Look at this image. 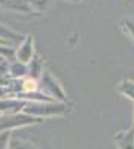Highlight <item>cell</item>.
Wrapping results in <instances>:
<instances>
[{
	"label": "cell",
	"mask_w": 134,
	"mask_h": 149,
	"mask_svg": "<svg viewBox=\"0 0 134 149\" xmlns=\"http://www.w3.org/2000/svg\"><path fill=\"white\" fill-rule=\"evenodd\" d=\"M8 97H12V93L9 91L8 86L0 84V100H2V98H8Z\"/></svg>",
	"instance_id": "2e32d148"
},
{
	"label": "cell",
	"mask_w": 134,
	"mask_h": 149,
	"mask_svg": "<svg viewBox=\"0 0 134 149\" xmlns=\"http://www.w3.org/2000/svg\"><path fill=\"white\" fill-rule=\"evenodd\" d=\"M0 37L5 40H9V42H15V40H22L24 37H21L18 33H15L14 30H10L9 27H5L3 24H0Z\"/></svg>",
	"instance_id": "30bf717a"
},
{
	"label": "cell",
	"mask_w": 134,
	"mask_h": 149,
	"mask_svg": "<svg viewBox=\"0 0 134 149\" xmlns=\"http://www.w3.org/2000/svg\"><path fill=\"white\" fill-rule=\"evenodd\" d=\"M9 74L15 79H19V78H24L28 74V66L21 63V61H14L12 64H9Z\"/></svg>",
	"instance_id": "9c48e42d"
},
{
	"label": "cell",
	"mask_w": 134,
	"mask_h": 149,
	"mask_svg": "<svg viewBox=\"0 0 134 149\" xmlns=\"http://www.w3.org/2000/svg\"><path fill=\"white\" fill-rule=\"evenodd\" d=\"M34 42H33V37L31 36H26L24 39L19 42L18 49H15V60L21 61L24 64H28L30 61L34 57Z\"/></svg>",
	"instance_id": "277c9868"
},
{
	"label": "cell",
	"mask_w": 134,
	"mask_h": 149,
	"mask_svg": "<svg viewBox=\"0 0 134 149\" xmlns=\"http://www.w3.org/2000/svg\"><path fill=\"white\" fill-rule=\"evenodd\" d=\"M40 88H42V93L46 94L48 97L54 98V100H58V102H64L66 100V95H64V91L54 78L51 73H42V82H40Z\"/></svg>",
	"instance_id": "3957f363"
},
{
	"label": "cell",
	"mask_w": 134,
	"mask_h": 149,
	"mask_svg": "<svg viewBox=\"0 0 134 149\" xmlns=\"http://www.w3.org/2000/svg\"><path fill=\"white\" fill-rule=\"evenodd\" d=\"M0 60H3V58H0Z\"/></svg>",
	"instance_id": "ac0fdd59"
},
{
	"label": "cell",
	"mask_w": 134,
	"mask_h": 149,
	"mask_svg": "<svg viewBox=\"0 0 134 149\" xmlns=\"http://www.w3.org/2000/svg\"><path fill=\"white\" fill-rule=\"evenodd\" d=\"M134 103V102H133ZM133 128H134V113H133Z\"/></svg>",
	"instance_id": "e0dca14e"
},
{
	"label": "cell",
	"mask_w": 134,
	"mask_h": 149,
	"mask_svg": "<svg viewBox=\"0 0 134 149\" xmlns=\"http://www.w3.org/2000/svg\"><path fill=\"white\" fill-rule=\"evenodd\" d=\"M116 90L121 95H124L127 98H130L131 102H134V81L131 79H122L118 86H116Z\"/></svg>",
	"instance_id": "ba28073f"
},
{
	"label": "cell",
	"mask_w": 134,
	"mask_h": 149,
	"mask_svg": "<svg viewBox=\"0 0 134 149\" xmlns=\"http://www.w3.org/2000/svg\"><path fill=\"white\" fill-rule=\"evenodd\" d=\"M49 2H51V0H28L30 6L34 8L36 10H42V9H45L48 5H49Z\"/></svg>",
	"instance_id": "4fadbf2b"
},
{
	"label": "cell",
	"mask_w": 134,
	"mask_h": 149,
	"mask_svg": "<svg viewBox=\"0 0 134 149\" xmlns=\"http://www.w3.org/2000/svg\"><path fill=\"white\" fill-rule=\"evenodd\" d=\"M0 6L10 9V10H19V12H30L31 10L28 0H0Z\"/></svg>",
	"instance_id": "52a82bcc"
},
{
	"label": "cell",
	"mask_w": 134,
	"mask_h": 149,
	"mask_svg": "<svg viewBox=\"0 0 134 149\" xmlns=\"http://www.w3.org/2000/svg\"><path fill=\"white\" fill-rule=\"evenodd\" d=\"M42 118L37 116H31L24 112H17V113H5L0 115V133L3 131H12L26 125H33V124H39L42 122Z\"/></svg>",
	"instance_id": "7a4b0ae2"
},
{
	"label": "cell",
	"mask_w": 134,
	"mask_h": 149,
	"mask_svg": "<svg viewBox=\"0 0 134 149\" xmlns=\"http://www.w3.org/2000/svg\"><path fill=\"white\" fill-rule=\"evenodd\" d=\"M39 81L33 76H24L19 81V93L18 94H28V93H36L39 90Z\"/></svg>",
	"instance_id": "8992f818"
},
{
	"label": "cell",
	"mask_w": 134,
	"mask_h": 149,
	"mask_svg": "<svg viewBox=\"0 0 134 149\" xmlns=\"http://www.w3.org/2000/svg\"><path fill=\"white\" fill-rule=\"evenodd\" d=\"M122 27L125 29V33H128L134 39V19H131V18L122 19Z\"/></svg>",
	"instance_id": "7c38bea8"
},
{
	"label": "cell",
	"mask_w": 134,
	"mask_h": 149,
	"mask_svg": "<svg viewBox=\"0 0 134 149\" xmlns=\"http://www.w3.org/2000/svg\"><path fill=\"white\" fill-rule=\"evenodd\" d=\"M9 137H10V131H3L0 133V149H9Z\"/></svg>",
	"instance_id": "5bb4252c"
},
{
	"label": "cell",
	"mask_w": 134,
	"mask_h": 149,
	"mask_svg": "<svg viewBox=\"0 0 134 149\" xmlns=\"http://www.w3.org/2000/svg\"><path fill=\"white\" fill-rule=\"evenodd\" d=\"M9 149H36V148L28 145L27 142H22V140H10Z\"/></svg>",
	"instance_id": "8fae6325"
},
{
	"label": "cell",
	"mask_w": 134,
	"mask_h": 149,
	"mask_svg": "<svg viewBox=\"0 0 134 149\" xmlns=\"http://www.w3.org/2000/svg\"><path fill=\"white\" fill-rule=\"evenodd\" d=\"M8 73H9V64H8V61L0 60V81L5 79Z\"/></svg>",
	"instance_id": "9a60e30c"
},
{
	"label": "cell",
	"mask_w": 134,
	"mask_h": 149,
	"mask_svg": "<svg viewBox=\"0 0 134 149\" xmlns=\"http://www.w3.org/2000/svg\"><path fill=\"white\" fill-rule=\"evenodd\" d=\"M67 104L64 102H27L22 107L24 113L37 118H52V116H63L67 113Z\"/></svg>",
	"instance_id": "6da1fadb"
},
{
	"label": "cell",
	"mask_w": 134,
	"mask_h": 149,
	"mask_svg": "<svg viewBox=\"0 0 134 149\" xmlns=\"http://www.w3.org/2000/svg\"><path fill=\"white\" fill-rule=\"evenodd\" d=\"M113 140L118 149H134V128L131 127L127 131H119L115 134Z\"/></svg>",
	"instance_id": "5b68a950"
}]
</instances>
